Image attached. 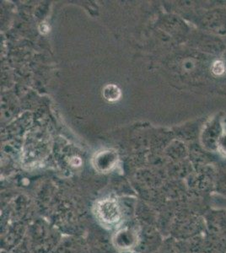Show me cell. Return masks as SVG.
Masks as SVG:
<instances>
[{"mask_svg":"<svg viewBox=\"0 0 226 253\" xmlns=\"http://www.w3.org/2000/svg\"><path fill=\"white\" fill-rule=\"evenodd\" d=\"M140 229L134 226H121L112 234L111 242L113 248L119 253H133L139 244Z\"/></svg>","mask_w":226,"mask_h":253,"instance_id":"obj_3","label":"cell"},{"mask_svg":"<svg viewBox=\"0 0 226 253\" xmlns=\"http://www.w3.org/2000/svg\"><path fill=\"white\" fill-rule=\"evenodd\" d=\"M213 73L216 75H223L224 73L226 72V68L224 63L221 61H217L214 63L212 68Z\"/></svg>","mask_w":226,"mask_h":253,"instance_id":"obj_9","label":"cell"},{"mask_svg":"<svg viewBox=\"0 0 226 253\" xmlns=\"http://www.w3.org/2000/svg\"><path fill=\"white\" fill-rule=\"evenodd\" d=\"M70 164L73 167H80V165H81V160L80 158H78V157H74V158H72L70 160Z\"/></svg>","mask_w":226,"mask_h":253,"instance_id":"obj_10","label":"cell"},{"mask_svg":"<svg viewBox=\"0 0 226 253\" xmlns=\"http://www.w3.org/2000/svg\"><path fill=\"white\" fill-rule=\"evenodd\" d=\"M41 32L43 33V34H45V33H47L49 32V27L46 26V24H43L42 26H41Z\"/></svg>","mask_w":226,"mask_h":253,"instance_id":"obj_11","label":"cell"},{"mask_svg":"<svg viewBox=\"0 0 226 253\" xmlns=\"http://www.w3.org/2000/svg\"><path fill=\"white\" fill-rule=\"evenodd\" d=\"M139 234V244L135 253H157L164 241L158 228L152 225H143L141 226Z\"/></svg>","mask_w":226,"mask_h":253,"instance_id":"obj_4","label":"cell"},{"mask_svg":"<svg viewBox=\"0 0 226 253\" xmlns=\"http://www.w3.org/2000/svg\"><path fill=\"white\" fill-rule=\"evenodd\" d=\"M118 161V156L109 150L99 153L93 159L94 169L101 173H107L114 168Z\"/></svg>","mask_w":226,"mask_h":253,"instance_id":"obj_6","label":"cell"},{"mask_svg":"<svg viewBox=\"0 0 226 253\" xmlns=\"http://www.w3.org/2000/svg\"><path fill=\"white\" fill-rule=\"evenodd\" d=\"M205 219L193 210L181 208L177 210L172 221L170 234L178 241L192 238L205 233Z\"/></svg>","mask_w":226,"mask_h":253,"instance_id":"obj_1","label":"cell"},{"mask_svg":"<svg viewBox=\"0 0 226 253\" xmlns=\"http://www.w3.org/2000/svg\"><path fill=\"white\" fill-rule=\"evenodd\" d=\"M103 97L106 99V101L110 102H115L118 101L121 98L122 92L119 87L116 84H107L104 87L103 91H102Z\"/></svg>","mask_w":226,"mask_h":253,"instance_id":"obj_7","label":"cell"},{"mask_svg":"<svg viewBox=\"0 0 226 253\" xmlns=\"http://www.w3.org/2000/svg\"><path fill=\"white\" fill-rule=\"evenodd\" d=\"M206 223L205 234L226 240V210H213L204 217Z\"/></svg>","mask_w":226,"mask_h":253,"instance_id":"obj_5","label":"cell"},{"mask_svg":"<svg viewBox=\"0 0 226 253\" xmlns=\"http://www.w3.org/2000/svg\"><path fill=\"white\" fill-rule=\"evenodd\" d=\"M92 211L98 224L106 230H118L123 226L126 218L124 205L112 197L97 200L93 205Z\"/></svg>","mask_w":226,"mask_h":253,"instance_id":"obj_2","label":"cell"},{"mask_svg":"<svg viewBox=\"0 0 226 253\" xmlns=\"http://www.w3.org/2000/svg\"><path fill=\"white\" fill-rule=\"evenodd\" d=\"M157 253H180L178 249V241L172 236L169 238L164 239L163 243Z\"/></svg>","mask_w":226,"mask_h":253,"instance_id":"obj_8","label":"cell"}]
</instances>
